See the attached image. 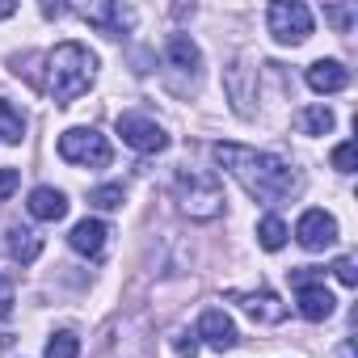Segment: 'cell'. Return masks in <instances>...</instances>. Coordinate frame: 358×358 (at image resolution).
I'll list each match as a JSON object with an SVG mask.
<instances>
[{"label": "cell", "mask_w": 358, "mask_h": 358, "mask_svg": "<svg viewBox=\"0 0 358 358\" xmlns=\"http://www.w3.org/2000/svg\"><path fill=\"white\" fill-rule=\"evenodd\" d=\"M59 156L68 164H80V169H106L110 164V139L93 127H72L59 135Z\"/></svg>", "instance_id": "cell-5"}, {"label": "cell", "mask_w": 358, "mask_h": 358, "mask_svg": "<svg viewBox=\"0 0 358 358\" xmlns=\"http://www.w3.org/2000/svg\"><path fill=\"white\" fill-rule=\"evenodd\" d=\"M333 169H337V173H354V143H350V139L333 148Z\"/></svg>", "instance_id": "cell-24"}, {"label": "cell", "mask_w": 358, "mask_h": 358, "mask_svg": "<svg viewBox=\"0 0 358 358\" xmlns=\"http://www.w3.org/2000/svg\"><path fill=\"white\" fill-rule=\"evenodd\" d=\"M266 22H270V34L282 47H299L312 34V13H308V5H299V0H274Z\"/></svg>", "instance_id": "cell-6"}, {"label": "cell", "mask_w": 358, "mask_h": 358, "mask_svg": "<svg viewBox=\"0 0 358 358\" xmlns=\"http://www.w3.org/2000/svg\"><path fill=\"white\" fill-rule=\"evenodd\" d=\"M118 135H122L127 148H135L143 156H156V152L169 148V131L148 114H118Z\"/></svg>", "instance_id": "cell-7"}, {"label": "cell", "mask_w": 358, "mask_h": 358, "mask_svg": "<svg viewBox=\"0 0 358 358\" xmlns=\"http://www.w3.org/2000/svg\"><path fill=\"white\" fill-rule=\"evenodd\" d=\"M106 236H110V228H106L101 220H80V224L72 228L68 245H72L80 257H101V249H106Z\"/></svg>", "instance_id": "cell-15"}, {"label": "cell", "mask_w": 358, "mask_h": 358, "mask_svg": "<svg viewBox=\"0 0 358 358\" xmlns=\"http://www.w3.org/2000/svg\"><path fill=\"white\" fill-rule=\"evenodd\" d=\"M194 337H203L211 350H220V354H224V350H232V345H236V337H241V333H236V324L228 320V312H220V308H207V312L199 316V329H194Z\"/></svg>", "instance_id": "cell-11"}, {"label": "cell", "mask_w": 358, "mask_h": 358, "mask_svg": "<svg viewBox=\"0 0 358 358\" xmlns=\"http://www.w3.org/2000/svg\"><path fill=\"white\" fill-rule=\"evenodd\" d=\"M177 203L190 220H215L224 211V186H220V173L215 169H177Z\"/></svg>", "instance_id": "cell-3"}, {"label": "cell", "mask_w": 358, "mask_h": 358, "mask_svg": "<svg viewBox=\"0 0 358 358\" xmlns=\"http://www.w3.org/2000/svg\"><path fill=\"white\" fill-rule=\"evenodd\" d=\"M17 13V5H13V0H0V22H5V17H13Z\"/></svg>", "instance_id": "cell-29"}, {"label": "cell", "mask_w": 358, "mask_h": 358, "mask_svg": "<svg viewBox=\"0 0 358 358\" xmlns=\"http://www.w3.org/2000/svg\"><path fill=\"white\" fill-rule=\"evenodd\" d=\"M9 253H13L22 266H30V262H38V253H43V236H38L34 228L13 224V228H9Z\"/></svg>", "instance_id": "cell-17"}, {"label": "cell", "mask_w": 358, "mask_h": 358, "mask_svg": "<svg viewBox=\"0 0 358 358\" xmlns=\"http://www.w3.org/2000/svg\"><path fill=\"white\" fill-rule=\"evenodd\" d=\"M224 85H228V97H232L236 114L249 118V114H253V93H257V76H253V68H249V64H232V68L224 72Z\"/></svg>", "instance_id": "cell-12"}, {"label": "cell", "mask_w": 358, "mask_h": 358, "mask_svg": "<svg viewBox=\"0 0 358 358\" xmlns=\"http://www.w3.org/2000/svg\"><path fill=\"white\" fill-rule=\"evenodd\" d=\"M164 59H169V68H177V72H199V68H203V51H199V43H194L190 34H173V38L164 43Z\"/></svg>", "instance_id": "cell-16"}, {"label": "cell", "mask_w": 358, "mask_h": 358, "mask_svg": "<svg viewBox=\"0 0 358 358\" xmlns=\"http://www.w3.org/2000/svg\"><path fill=\"white\" fill-rule=\"evenodd\" d=\"M337 358H354V341H341V354Z\"/></svg>", "instance_id": "cell-30"}, {"label": "cell", "mask_w": 358, "mask_h": 358, "mask_svg": "<svg viewBox=\"0 0 358 358\" xmlns=\"http://www.w3.org/2000/svg\"><path fill=\"white\" fill-rule=\"evenodd\" d=\"M89 203H93L97 211H118V207H122V186H97V190L89 194Z\"/></svg>", "instance_id": "cell-22"}, {"label": "cell", "mask_w": 358, "mask_h": 358, "mask_svg": "<svg viewBox=\"0 0 358 358\" xmlns=\"http://www.w3.org/2000/svg\"><path fill=\"white\" fill-rule=\"evenodd\" d=\"M97 76V55L80 43H59L47 55V93L55 106H72L80 93H89Z\"/></svg>", "instance_id": "cell-2"}, {"label": "cell", "mask_w": 358, "mask_h": 358, "mask_svg": "<svg viewBox=\"0 0 358 358\" xmlns=\"http://www.w3.org/2000/svg\"><path fill=\"white\" fill-rule=\"evenodd\" d=\"M43 358H80V337H76V333H68V329L51 333L47 354H43Z\"/></svg>", "instance_id": "cell-21"}, {"label": "cell", "mask_w": 358, "mask_h": 358, "mask_svg": "<svg viewBox=\"0 0 358 358\" xmlns=\"http://www.w3.org/2000/svg\"><path fill=\"white\" fill-rule=\"evenodd\" d=\"M333 274H337V282H341V287H354V282H358L354 257H337V262H333Z\"/></svg>", "instance_id": "cell-25"}, {"label": "cell", "mask_w": 358, "mask_h": 358, "mask_svg": "<svg viewBox=\"0 0 358 358\" xmlns=\"http://www.w3.org/2000/svg\"><path fill=\"white\" fill-rule=\"evenodd\" d=\"M89 26H97L101 34H110V38H118V34H127L131 26H135V9L131 5H118V0H101V5H80L76 9Z\"/></svg>", "instance_id": "cell-9"}, {"label": "cell", "mask_w": 358, "mask_h": 358, "mask_svg": "<svg viewBox=\"0 0 358 358\" xmlns=\"http://www.w3.org/2000/svg\"><path fill=\"white\" fill-rule=\"evenodd\" d=\"M211 156H215V164H224L245 186L249 199H257L266 207H274V203H282L299 190V173L274 152H257V148H245V143H211Z\"/></svg>", "instance_id": "cell-1"}, {"label": "cell", "mask_w": 358, "mask_h": 358, "mask_svg": "<svg viewBox=\"0 0 358 358\" xmlns=\"http://www.w3.org/2000/svg\"><path fill=\"white\" fill-rule=\"evenodd\" d=\"M350 85V68L337 64V59H316L308 68V89L312 93H341Z\"/></svg>", "instance_id": "cell-13"}, {"label": "cell", "mask_w": 358, "mask_h": 358, "mask_svg": "<svg viewBox=\"0 0 358 358\" xmlns=\"http://www.w3.org/2000/svg\"><path fill=\"white\" fill-rule=\"evenodd\" d=\"M295 241H299L308 253H320V249H329V245L337 241V220H333L329 211L312 207V211L299 215V224H295Z\"/></svg>", "instance_id": "cell-10"}, {"label": "cell", "mask_w": 358, "mask_h": 358, "mask_svg": "<svg viewBox=\"0 0 358 358\" xmlns=\"http://www.w3.org/2000/svg\"><path fill=\"white\" fill-rule=\"evenodd\" d=\"M228 303H236L253 324H282L287 320V303L274 291H228Z\"/></svg>", "instance_id": "cell-8"}, {"label": "cell", "mask_w": 358, "mask_h": 358, "mask_svg": "<svg viewBox=\"0 0 358 358\" xmlns=\"http://www.w3.org/2000/svg\"><path fill=\"white\" fill-rule=\"evenodd\" d=\"M257 245L270 249V253H278V249L287 245V224H282L278 215H266V220L257 224Z\"/></svg>", "instance_id": "cell-19"}, {"label": "cell", "mask_w": 358, "mask_h": 358, "mask_svg": "<svg viewBox=\"0 0 358 358\" xmlns=\"http://www.w3.org/2000/svg\"><path fill=\"white\" fill-rule=\"evenodd\" d=\"M30 215L34 220H43V224H55V220H64L68 215V194L64 190H55V186H38V190H30Z\"/></svg>", "instance_id": "cell-14"}, {"label": "cell", "mask_w": 358, "mask_h": 358, "mask_svg": "<svg viewBox=\"0 0 358 358\" xmlns=\"http://www.w3.org/2000/svg\"><path fill=\"white\" fill-rule=\"evenodd\" d=\"M13 303H17V299H13V282L0 274V320H9V316H13Z\"/></svg>", "instance_id": "cell-27"}, {"label": "cell", "mask_w": 358, "mask_h": 358, "mask_svg": "<svg viewBox=\"0 0 358 358\" xmlns=\"http://www.w3.org/2000/svg\"><path fill=\"white\" fill-rule=\"evenodd\" d=\"M354 13H358L354 5H324V17H329V22H333L341 34H350V26H354Z\"/></svg>", "instance_id": "cell-23"}, {"label": "cell", "mask_w": 358, "mask_h": 358, "mask_svg": "<svg viewBox=\"0 0 358 358\" xmlns=\"http://www.w3.org/2000/svg\"><path fill=\"white\" fill-rule=\"evenodd\" d=\"M173 350L182 354V358H199V337H194V329H190V333H177V337H173Z\"/></svg>", "instance_id": "cell-26"}, {"label": "cell", "mask_w": 358, "mask_h": 358, "mask_svg": "<svg viewBox=\"0 0 358 358\" xmlns=\"http://www.w3.org/2000/svg\"><path fill=\"white\" fill-rule=\"evenodd\" d=\"M22 135H26V118L0 97V139H5V143H22Z\"/></svg>", "instance_id": "cell-20"}, {"label": "cell", "mask_w": 358, "mask_h": 358, "mask_svg": "<svg viewBox=\"0 0 358 358\" xmlns=\"http://www.w3.org/2000/svg\"><path fill=\"white\" fill-rule=\"evenodd\" d=\"M17 186H22V173L17 169H0V203H5Z\"/></svg>", "instance_id": "cell-28"}, {"label": "cell", "mask_w": 358, "mask_h": 358, "mask_svg": "<svg viewBox=\"0 0 358 358\" xmlns=\"http://www.w3.org/2000/svg\"><path fill=\"white\" fill-rule=\"evenodd\" d=\"M287 278H291V287H295V303H299V316H303V320L320 324V320L333 316L337 299H333V291L324 287V274H320V270L303 266V270H287Z\"/></svg>", "instance_id": "cell-4"}, {"label": "cell", "mask_w": 358, "mask_h": 358, "mask_svg": "<svg viewBox=\"0 0 358 358\" xmlns=\"http://www.w3.org/2000/svg\"><path fill=\"white\" fill-rule=\"evenodd\" d=\"M295 127H299V135H329L333 131V110L329 106H303L295 114Z\"/></svg>", "instance_id": "cell-18"}]
</instances>
